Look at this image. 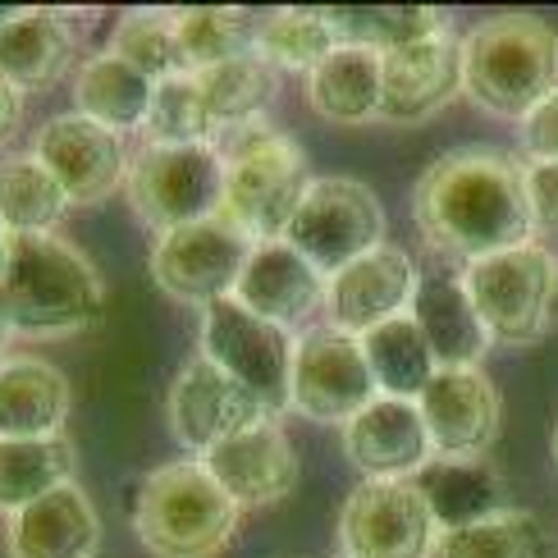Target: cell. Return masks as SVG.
<instances>
[{
  "label": "cell",
  "instance_id": "cb8c5ba5",
  "mask_svg": "<svg viewBox=\"0 0 558 558\" xmlns=\"http://www.w3.org/2000/svg\"><path fill=\"white\" fill-rule=\"evenodd\" d=\"M430 513L445 536L481 526L499 513H508V481L490 458H430V468L416 476Z\"/></svg>",
  "mask_w": 558,
  "mask_h": 558
},
{
  "label": "cell",
  "instance_id": "f1b7e54d",
  "mask_svg": "<svg viewBox=\"0 0 558 558\" xmlns=\"http://www.w3.org/2000/svg\"><path fill=\"white\" fill-rule=\"evenodd\" d=\"M74 485V445L64 435L0 439V513L14 518L28 504Z\"/></svg>",
  "mask_w": 558,
  "mask_h": 558
},
{
  "label": "cell",
  "instance_id": "44dd1931",
  "mask_svg": "<svg viewBox=\"0 0 558 558\" xmlns=\"http://www.w3.org/2000/svg\"><path fill=\"white\" fill-rule=\"evenodd\" d=\"M78 56V33L60 10H14L0 23V78L14 92L56 87Z\"/></svg>",
  "mask_w": 558,
  "mask_h": 558
},
{
  "label": "cell",
  "instance_id": "f546056e",
  "mask_svg": "<svg viewBox=\"0 0 558 558\" xmlns=\"http://www.w3.org/2000/svg\"><path fill=\"white\" fill-rule=\"evenodd\" d=\"M362 353H366L371 376H376L385 399L416 403L426 393V385L439 376V362L430 353L422 325L412 320V312L389 320V325H376L371 335H362Z\"/></svg>",
  "mask_w": 558,
  "mask_h": 558
},
{
  "label": "cell",
  "instance_id": "ffe728a7",
  "mask_svg": "<svg viewBox=\"0 0 558 558\" xmlns=\"http://www.w3.org/2000/svg\"><path fill=\"white\" fill-rule=\"evenodd\" d=\"M197 462L216 476V485L239 508H270L279 499H289L298 485V453L275 416L229 435L225 445L202 453Z\"/></svg>",
  "mask_w": 558,
  "mask_h": 558
},
{
  "label": "cell",
  "instance_id": "5b68a950",
  "mask_svg": "<svg viewBox=\"0 0 558 558\" xmlns=\"http://www.w3.org/2000/svg\"><path fill=\"white\" fill-rule=\"evenodd\" d=\"M243 508L229 499L197 458L166 462L143 476L133 531L151 558H216L229 549Z\"/></svg>",
  "mask_w": 558,
  "mask_h": 558
},
{
  "label": "cell",
  "instance_id": "e575fe53",
  "mask_svg": "<svg viewBox=\"0 0 558 558\" xmlns=\"http://www.w3.org/2000/svg\"><path fill=\"white\" fill-rule=\"evenodd\" d=\"M120 60H129L137 74H147L151 83H166V78H179V74H193L189 60H183V46H179V33H174V10H133L120 19L110 46Z\"/></svg>",
  "mask_w": 558,
  "mask_h": 558
},
{
  "label": "cell",
  "instance_id": "9a60e30c",
  "mask_svg": "<svg viewBox=\"0 0 558 558\" xmlns=\"http://www.w3.org/2000/svg\"><path fill=\"white\" fill-rule=\"evenodd\" d=\"M422 289V270H416L412 252L399 243H385L366 252L362 262L343 266L330 275L325 289V320L343 335H371L376 325H389L412 312V298Z\"/></svg>",
  "mask_w": 558,
  "mask_h": 558
},
{
  "label": "cell",
  "instance_id": "5bb4252c",
  "mask_svg": "<svg viewBox=\"0 0 558 558\" xmlns=\"http://www.w3.org/2000/svg\"><path fill=\"white\" fill-rule=\"evenodd\" d=\"M435 458H485L499 445L504 403L481 366H445L416 399Z\"/></svg>",
  "mask_w": 558,
  "mask_h": 558
},
{
  "label": "cell",
  "instance_id": "7c38bea8",
  "mask_svg": "<svg viewBox=\"0 0 558 558\" xmlns=\"http://www.w3.org/2000/svg\"><path fill=\"white\" fill-rule=\"evenodd\" d=\"M380 399L357 335L316 325L298 339L293 353V412L320 426H348L362 408Z\"/></svg>",
  "mask_w": 558,
  "mask_h": 558
},
{
  "label": "cell",
  "instance_id": "d590c367",
  "mask_svg": "<svg viewBox=\"0 0 558 558\" xmlns=\"http://www.w3.org/2000/svg\"><path fill=\"white\" fill-rule=\"evenodd\" d=\"M216 120L206 110L197 74H179L156 83V97L143 124V143L151 147H189V143H216Z\"/></svg>",
  "mask_w": 558,
  "mask_h": 558
},
{
  "label": "cell",
  "instance_id": "74e56055",
  "mask_svg": "<svg viewBox=\"0 0 558 558\" xmlns=\"http://www.w3.org/2000/svg\"><path fill=\"white\" fill-rule=\"evenodd\" d=\"M518 133H522L526 166H554L558 160V92L526 114V120L518 124Z\"/></svg>",
  "mask_w": 558,
  "mask_h": 558
},
{
  "label": "cell",
  "instance_id": "ac0fdd59",
  "mask_svg": "<svg viewBox=\"0 0 558 558\" xmlns=\"http://www.w3.org/2000/svg\"><path fill=\"white\" fill-rule=\"evenodd\" d=\"M343 453L362 481H416L435 458L422 408L385 393L343 426Z\"/></svg>",
  "mask_w": 558,
  "mask_h": 558
},
{
  "label": "cell",
  "instance_id": "30bf717a",
  "mask_svg": "<svg viewBox=\"0 0 558 558\" xmlns=\"http://www.w3.org/2000/svg\"><path fill=\"white\" fill-rule=\"evenodd\" d=\"M257 239H247V229L234 225L225 211L220 216H206L197 225H183L170 229V234H156L151 247V279L156 289L174 298V302H189V307H211V302L234 298L243 266L252 257Z\"/></svg>",
  "mask_w": 558,
  "mask_h": 558
},
{
  "label": "cell",
  "instance_id": "6da1fadb",
  "mask_svg": "<svg viewBox=\"0 0 558 558\" xmlns=\"http://www.w3.org/2000/svg\"><path fill=\"white\" fill-rule=\"evenodd\" d=\"M412 220L439 257L462 266L536 243L526 160L499 147H462L430 160L412 189Z\"/></svg>",
  "mask_w": 558,
  "mask_h": 558
},
{
  "label": "cell",
  "instance_id": "d6986e66",
  "mask_svg": "<svg viewBox=\"0 0 558 558\" xmlns=\"http://www.w3.org/2000/svg\"><path fill=\"white\" fill-rule=\"evenodd\" d=\"M462 92V37L453 28L385 56V124H422Z\"/></svg>",
  "mask_w": 558,
  "mask_h": 558
},
{
  "label": "cell",
  "instance_id": "ee69618b",
  "mask_svg": "<svg viewBox=\"0 0 558 558\" xmlns=\"http://www.w3.org/2000/svg\"><path fill=\"white\" fill-rule=\"evenodd\" d=\"M335 558H348V554H335Z\"/></svg>",
  "mask_w": 558,
  "mask_h": 558
},
{
  "label": "cell",
  "instance_id": "277c9868",
  "mask_svg": "<svg viewBox=\"0 0 558 558\" xmlns=\"http://www.w3.org/2000/svg\"><path fill=\"white\" fill-rule=\"evenodd\" d=\"M225 160V216L247 229V239H284L302 197L312 193V166L284 129L270 120H247L216 133Z\"/></svg>",
  "mask_w": 558,
  "mask_h": 558
},
{
  "label": "cell",
  "instance_id": "8992f818",
  "mask_svg": "<svg viewBox=\"0 0 558 558\" xmlns=\"http://www.w3.org/2000/svg\"><path fill=\"white\" fill-rule=\"evenodd\" d=\"M462 284L504 348H531L558 325V257L545 243L462 266Z\"/></svg>",
  "mask_w": 558,
  "mask_h": 558
},
{
  "label": "cell",
  "instance_id": "484cf974",
  "mask_svg": "<svg viewBox=\"0 0 558 558\" xmlns=\"http://www.w3.org/2000/svg\"><path fill=\"white\" fill-rule=\"evenodd\" d=\"M307 101L330 124H371L385 106V56L366 46H335L316 74H307Z\"/></svg>",
  "mask_w": 558,
  "mask_h": 558
},
{
  "label": "cell",
  "instance_id": "7402d4cb",
  "mask_svg": "<svg viewBox=\"0 0 558 558\" xmlns=\"http://www.w3.org/2000/svg\"><path fill=\"white\" fill-rule=\"evenodd\" d=\"M412 320L422 325L439 371L445 366H481L495 348L490 325L481 320L468 284H462V275H422V289L412 298Z\"/></svg>",
  "mask_w": 558,
  "mask_h": 558
},
{
  "label": "cell",
  "instance_id": "f35d334b",
  "mask_svg": "<svg viewBox=\"0 0 558 558\" xmlns=\"http://www.w3.org/2000/svg\"><path fill=\"white\" fill-rule=\"evenodd\" d=\"M526 197L536 234H558V160L554 166H526Z\"/></svg>",
  "mask_w": 558,
  "mask_h": 558
},
{
  "label": "cell",
  "instance_id": "7a4b0ae2",
  "mask_svg": "<svg viewBox=\"0 0 558 558\" xmlns=\"http://www.w3.org/2000/svg\"><path fill=\"white\" fill-rule=\"evenodd\" d=\"M14 339H64L101 320V275L60 234L14 239L10 266L0 275Z\"/></svg>",
  "mask_w": 558,
  "mask_h": 558
},
{
  "label": "cell",
  "instance_id": "603a6c76",
  "mask_svg": "<svg viewBox=\"0 0 558 558\" xmlns=\"http://www.w3.org/2000/svg\"><path fill=\"white\" fill-rule=\"evenodd\" d=\"M10 558H97L101 518L78 485L28 504L5 526Z\"/></svg>",
  "mask_w": 558,
  "mask_h": 558
},
{
  "label": "cell",
  "instance_id": "8fae6325",
  "mask_svg": "<svg viewBox=\"0 0 558 558\" xmlns=\"http://www.w3.org/2000/svg\"><path fill=\"white\" fill-rule=\"evenodd\" d=\"M445 545L416 481H362L343 499L339 554L348 558H435Z\"/></svg>",
  "mask_w": 558,
  "mask_h": 558
},
{
  "label": "cell",
  "instance_id": "1f68e13d",
  "mask_svg": "<svg viewBox=\"0 0 558 558\" xmlns=\"http://www.w3.org/2000/svg\"><path fill=\"white\" fill-rule=\"evenodd\" d=\"M197 83H202V97H206L216 129H234L247 120H266V110L279 92V69H270L257 51H247L239 60L202 69Z\"/></svg>",
  "mask_w": 558,
  "mask_h": 558
},
{
  "label": "cell",
  "instance_id": "60d3db41",
  "mask_svg": "<svg viewBox=\"0 0 558 558\" xmlns=\"http://www.w3.org/2000/svg\"><path fill=\"white\" fill-rule=\"evenodd\" d=\"M10 339H14V325H10V307H5V293H0V357H5Z\"/></svg>",
  "mask_w": 558,
  "mask_h": 558
},
{
  "label": "cell",
  "instance_id": "836d02e7",
  "mask_svg": "<svg viewBox=\"0 0 558 558\" xmlns=\"http://www.w3.org/2000/svg\"><path fill=\"white\" fill-rule=\"evenodd\" d=\"M435 558H554V536L536 513L508 508L490 522L445 536Z\"/></svg>",
  "mask_w": 558,
  "mask_h": 558
},
{
  "label": "cell",
  "instance_id": "e0dca14e",
  "mask_svg": "<svg viewBox=\"0 0 558 558\" xmlns=\"http://www.w3.org/2000/svg\"><path fill=\"white\" fill-rule=\"evenodd\" d=\"M325 289H330V279L302 257L293 243L270 239L252 247L234 302H243L257 320L279 325L284 335L302 339L307 330H316V316L325 312Z\"/></svg>",
  "mask_w": 558,
  "mask_h": 558
},
{
  "label": "cell",
  "instance_id": "52a82bcc",
  "mask_svg": "<svg viewBox=\"0 0 558 558\" xmlns=\"http://www.w3.org/2000/svg\"><path fill=\"white\" fill-rule=\"evenodd\" d=\"M129 202L156 234L197 225L225 211V160L216 143L151 147L143 143L129 160Z\"/></svg>",
  "mask_w": 558,
  "mask_h": 558
},
{
  "label": "cell",
  "instance_id": "8d00e7d4",
  "mask_svg": "<svg viewBox=\"0 0 558 558\" xmlns=\"http://www.w3.org/2000/svg\"><path fill=\"white\" fill-rule=\"evenodd\" d=\"M174 33H179L183 60H189L193 74L247 56L252 41H257V28L247 23V14L220 10V5H211V10H174Z\"/></svg>",
  "mask_w": 558,
  "mask_h": 558
},
{
  "label": "cell",
  "instance_id": "4fadbf2b",
  "mask_svg": "<svg viewBox=\"0 0 558 558\" xmlns=\"http://www.w3.org/2000/svg\"><path fill=\"white\" fill-rule=\"evenodd\" d=\"M33 156L60 179L64 197L74 206H97L129 189V151L124 137L101 129L97 120L69 110L46 120L33 137Z\"/></svg>",
  "mask_w": 558,
  "mask_h": 558
},
{
  "label": "cell",
  "instance_id": "ba28073f",
  "mask_svg": "<svg viewBox=\"0 0 558 558\" xmlns=\"http://www.w3.org/2000/svg\"><path fill=\"white\" fill-rule=\"evenodd\" d=\"M284 243H293L325 279L343 266L362 262L366 252L385 247V206L362 179L325 174L302 197L298 216L284 229Z\"/></svg>",
  "mask_w": 558,
  "mask_h": 558
},
{
  "label": "cell",
  "instance_id": "83f0119b",
  "mask_svg": "<svg viewBox=\"0 0 558 558\" xmlns=\"http://www.w3.org/2000/svg\"><path fill=\"white\" fill-rule=\"evenodd\" d=\"M60 179L41 166L33 151H14L0 160V229L10 239H33V234H56V225L69 211Z\"/></svg>",
  "mask_w": 558,
  "mask_h": 558
},
{
  "label": "cell",
  "instance_id": "2e32d148",
  "mask_svg": "<svg viewBox=\"0 0 558 558\" xmlns=\"http://www.w3.org/2000/svg\"><path fill=\"white\" fill-rule=\"evenodd\" d=\"M170 430L189 453H211L216 445H225L229 435H239L257 422H270V412L252 399V393L225 376L211 357H193L189 366L174 376L170 385ZM279 422V416H275Z\"/></svg>",
  "mask_w": 558,
  "mask_h": 558
},
{
  "label": "cell",
  "instance_id": "7bdbcfd3",
  "mask_svg": "<svg viewBox=\"0 0 558 558\" xmlns=\"http://www.w3.org/2000/svg\"><path fill=\"white\" fill-rule=\"evenodd\" d=\"M549 453H554V468H558V422H554V435H549Z\"/></svg>",
  "mask_w": 558,
  "mask_h": 558
},
{
  "label": "cell",
  "instance_id": "9c48e42d",
  "mask_svg": "<svg viewBox=\"0 0 558 558\" xmlns=\"http://www.w3.org/2000/svg\"><path fill=\"white\" fill-rule=\"evenodd\" d=\"M293 353L298 339L225 298L202 312V357L234 376L270 416L293 412Z\"/></svg>",
  "mask_w": 558,
  "mask_h": 558
},
{
  "label": "cell",
  "instance_id": "b9f144b4",
  "mask_svg": "<svg viewBox=\"0 0 558 558\" xmlns=\"http://www.w3.org/2000/svg\"><path fill=\"white\" fill-rule=\"evenodd\" d=\"M10 247H14V239L0 229V275H5V266H10Z\"/></svg>",
  "mask_w": 558,
  "mask_h": 558
},
{
  "label": "cell",
  "instance_id": "d4e9b609",
  "mask_svg": "<svg viewBox=\"0 0 558 558\" xmlns=\"http://www.w3.org/2000/svg\"><path fill=\"white\" fill-rule=\"evenodd\" d=\"M69 380L41 357H0V439L64 435Z\"/></svg>",
  "mask_w": 558,
  "mask_h": 558
},
{
  "label": "cell",
  "instance_id": "4316f807",
  "mask_svg": "<svg viewBox=\"0 0 558 558\" xmlns=\"http://www.w3.org/2000/svg\"><path fill=\"white\" fill-rule=\"evenodd\" d=\"M151 97H156V83L147 74H137V69L114 51L87 56L74 74V110L120 137L143 133Z\"/></svg>",
  "mask_w": 558,
  "mask_h": 558
},
{
  "label": "cell",
  "instance_id": "d6a6232c",
  "mask_svg": "<svg viewBox=\"0 0 558 558\" xmlns=\"http://www.w3.org/2000/svg\"><path fill=\"white\" fill-rule=\"evenodd\" d=\"M335 28L325 10H275L257 23V51L279 74H316V69L335 56Z\"/></svg>",
  "mask_w": 558,
  "mask_h": 558
},
{
  "label": "cell",
  "instance_id": "3957f363",
  "mask_svg": "<svg viewBox=\"0 0 558 558\" xmlns=\"http://www.w3.org/2000/svg\"><path fill=\"white\" fill-rule=\"evenodd\" d=\"M462 92L495 120L522 124L558 92V33L531 14L476 23L462 37Z\"/></svg>",
  "mask_w": 558,
  "mask_h": 558
},
{
  "label": "cell",
  "instance_id": "4dcf8cb0",
  "mask_svg": "<svg viewBox=\"0 0 558 558\" xmlns=\"http://www.w3.org/2000/svg\"><path fill=\"white\" fill-rule=\"evenodd\" d=\"M339 46H366L376 56H389L399 46L445 33L449 23L430 5H335L325 10Z\"/></svg>",
  "mask_w": 558,
  "mask_h": 558
},
{
  "label": "cell",
  "instance_id": "ab89813d",
  "mask_svg": "<svg viewBox=\"0 0 558 558\" xmlns=\"http://www.w3.org/2000/svg\"><path fill=\"white\" fill-rule=\"evenodd\" d=\"M19 120H23V92H14L5 78H0V151L14 143Z\"/></svg>",
  "mask_w": 558,
  "mask_h": 558
}]
</instances>
